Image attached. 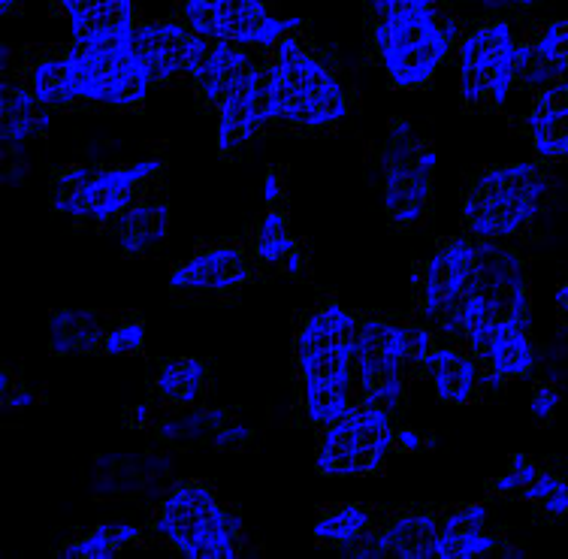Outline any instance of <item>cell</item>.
I'll return each instance as SVG.
<instances>
[{"mask_svg":"<svg viewBox=\"0 0 568 559\" xmlns=\"http://www.w3.org/2000/svg\"><path fill=\"white\" fill-rule=\"evenodd\" d=\"M357 336L361 321L336 299L308 312L296 327V378L303 415L315 427H329L361 403L357 394Z\"/></svg>","mask_w":568,"mask_h":559,"instance_id":"6da1fadb","label":"cell"},{"mask_svg":"<svg viewBox=\"0 0 568 559\" xmlns=\"http://www.w3.org/2000/svg\"><path fill=\"white\" fill-rule=\"evenodd\" d=\"M457 28L438 16V3L387 0L375 24V49L396 89H420L448 58Z\"/></svg>","mask_w":568,"mask_h":559,"instance_id":"7a4b0ae2","label":"cell"},{"mask_svg":"<svg viewBox=\"0 0 568 559\" xmlns=\"http://www.w3.org/2000/svg\"><path fill=\"white\" fill-rule=\"evenodd\" d=\"M152 532L182 557L233 559L240 557L242 517L209 481H179L158 505Z\"/></svg>","mask_w":568,"mask_h":559,"instance_id":"3957f363","label":"cell"},{"mask_svg":"<svg viewBox=\"0 0 568 559\" xmlns=\"http://www.w3.org/2000/svg\"><path fill=\"white\" fill-rule=\"evenodd\" d=\"M511 324H529V273L520 254L503 242L478 240L471 270L469 306L463 324V345L471 357Z\"/></svg>","mask_w":568,"mask_h":559,"instance_id":"277c9868","label":"cell"},{"mask_svg":"<svg viewBox=\"0 0 568 559\" xmlns=\"http://www.w3.org/2000/svg\"><path fill=\"white\" fill-rule=\"evenodd\" d=\"M547 176L538 164L490 166L463 200V224L471 240H511L541 212Z\"/></svg>","mask_w":568,"mask_h":559,"instance_id":"5b68a950","label":"cell"},{"mask_svg":"<svg viewBox=\"0 0 568 559\" xmlns=\"http://www.w3.org/2000/svg\"><path fill=\"white\" fill-rule=\"evenodd\" d=\"M273 73L275 119L284 124L327 128L348 115V98L339 79L291 33L273 45Z\"/></svg>","mask_w":568,"mask_h":559,"instance_id":"8992f818","label":"cell"},{"mask_svg":"<svg viewBox=\"0 0 568 559\" xmlns=\"http://www.w3.org/2000/svg\"><path fill=\"white\" fill-rule=\"evenodd\" d=\"M161 173V161L128 166H61L52 179V206L67 218L110 224Z\"/></svg>","mask_w":568,"mask_h":559,"instance_id":"52a82bcc","label":"cell"},{"mask_svg":"<svg viewBox=\"0 0 568 559\" xmlns=\"http://www.w3.org/2000/svg\"><path fill=\"white\" fill-rule=\"evenodd\" d=\"M133 37H136V31L70 43L67 55L77 70L79 100L106 103L115 110H128V106H136L145 100L152 79L136 58Z\"/></svg>","mask_w":568,"mask_h":559,"instance_id":"ba28073f","label":"cell"},{"mask_svg":"<svg viewBox=\"0 0 568 559\" xmlns=\"http://www.w3.org/2000/svg\"><path fill=\"white\" fill-rule=\"evenodd\" d=\"M394 445V415L378 406L357 403L348 415L321 429L315 466L329 478H363L382 469L384 457Z\"/></svg>","mask_w":568,"mask_h":559,"instance_id":"9c48e42d","label":"cell"},{"mask_svg":"<svg viewBox=\"0 0 568 559\" xmlns=\"http://www.w3.org/2000/svg\"><path fill=\"white\" fill-rule=\"evenodd\" d=\"M384 215L394 227H415L424 221L433 200L436 152L420 140L408 121H394L382 154Z\"/></svg>","mask_w":568,"mask_h":559,"instance_id":"30bf717a","label":"cell"},{"mask_svg":"<svg viewBox=\"0 0 568 559\" xmlns=\"http://www.w3.org/2000/svg\"><path fill=\"white\" fill-rule=\"evenodd\" d=\"M475 248H478V240L471 236L442 240L433 257L426 261L424 278L417 285L420 318L448 342H463Z\"/></svg>","mask_w":568,"mask_h":559,"instance_id":"8fae6325","label":"cell"},{"mask_svg":"<svg viewBox=\"0 0 568 559\" xmlns=\"http://www.w3.org/2000/svg\"><path fill=\"white\" fill-rule=\"evenodd\" d=\"M415 369L408 348V324L390 318L361 321L357 336V394L366 406L396 415L403 406L405 382Z\"/></svg>","mask_w":568,"mask_h":559,"instance_id":"7c38bea8","label":"cell"},{"mask_svg":"<svg viewBox=\"0 0 568 559\" xmlns=\"http://www.w3.org/2000/svg\"><path fill=\"white\" fill-rule=\"evenodd\" d=\"M517 40L508 22L475 28L459 43V94L469 110H499L514 85Z\"/></svg>","mask_w":568,"mask_h":559,"instance_id":"4fadbf2b","label":"cell"},{"mask_svg":"<svg viewBox=\"0 0 568 559\" xmlns=\"http://www.w3.org/2000/svg\"><path fill=\"white\" fill-rule=\"evenodd\" d=\"M182 16L194 33L254 49H273L294 24L275 19L263 0H185Z\"/></svg>","mask_w":568,"mask_h":559,"instance_id":"5bb4252c","label":"cell"},{"mask_svg":"<svg viewBox=\"0 0 568 559\" xmlns=\"http://www.w3.org/2000/svg\"><path fill=\"white\" fill-rule=\"evenodd\" d=\"M219 110V145L230 154L254 140L275 119V73L273 61L254 58V64L242 73L227 94L221 98Z\"/></svg>","mask_w":568,"mask_h":559,"instance_id":"9a60e30c","label":"cell"},{"mask_svg":"<svg viewBox=\"0 0 568 559\" xmlns=\"http://www.w3.org/2000/svg\"><path fill=\"white\" fill-rule=\"evenodd\" d=\"M257 257L252 248L240 242L227 245H209L191 254L185 264H179L170 273L173 291H200V294H221V291H240L252 285L257 275Z\"/></svg>","mask_w":568,"mask_h":559,"instance_id":"2e32d148","label":"cell"},{"mask_svg":"<svg viewBox=\"0 0 568 559\" xmlns=\"http://www.w3.org/2000/svg\"><path fill=\"white\" fill-rule=\"evenodd\" d=\"M490 511L487 505H459L448 508L438 517V559H469V557H490L496 550L517 557L520 550L505 545L503 538L493 536Z\"/></svg>","mask_w":568,"mask_h":559,"instance_id":"e0dca14e","label":"cell"},{"mask_svg":"<svg viewBox=\"0 0 568 559\" xmlns=\"http://www.w3.org/2000/svg\"><path fill=\"white\" fill-rule=\"evenodd\" d=\"M194 31L179 22H145L136 28L133 49L152 82H173L187 77Z\"/></svg>","mask_w":568,"mask_h":559,"instance_id":"ac0fdd59","label":"cell"},{"mask_svg":"<svg viewBox=\"0 0 568 559\" xmlns=\"http://www.w3.org/2000/svg\"><path fill=\"white\" fill-rule=\"evenodd\" d=\"M420 373L433 382L438 399L450 406H469L481 387L478 360L463 342H436L433 352L426 354Z\"/></svg>","mask_w":568,"mask_h":559,"instance_id":"d6986e66","label":"cell"},{"mask_svg":"<svg viewBox=\"0 0 568 559\" xmlns=\"http://www.w3.org/2000/svg\"><path fill=\"white\" fill-rule=\"evenodd\" d=\"M481 369V387H499L505 382L526 378L536 366V348L529 324H511L493 333V339L475 354Z\"/></svg>","mask_w":568,"mask_h":559,"instance_id":"ffe728a7","label":"cell"},{"mask_svg":"<svg viewBox=\"0 0 568 559\" xmlns=\"http://www.w3.org/2000/svg\"><path fill=\"white\" fill-rule=\"evenodd\" d=\"M115 233H119L121 252L131 257H142L164 245L170 233V206L158 191H152V182L121 212L115 221Z\"/></svg>","mask_w":568,"mask_h":559,"instance_id":"44dd1931","label":"cell"},{"mask_svg":"<svg viewBox=\"0 0 568 559\" xmlns=\"http://www.w3.org/2000/svg\"><path fill=\"white\" fill-rule=\"evenodd\" d=\"M562 79H568V19L545 28L532 43H517V70H514V82L536 89Z\"/></svg>","mask_w":568,"mask_h":559,"instance_id":"7402d4cb","label":"cell"},{"mask_svg":"<svg viewBox=\"0 0 568 559\" xmlns=\"http://www.w3.org/2000/svg\"><path fill=\"white\" fill-rule=\"evenodd\" d=\"M529 133L538 157L566 161L568 157V79L538 89L529 110Z\"/></svg>","mask_w":568,"mask_h":559,"instance_id":"603a6c76","label":"cell"},{"mask_svg":"<svg viewBox=\"0 0 568 559\" xmlns=\"http://www.w3.org/2000/svg\"><path fill=\"white\" fill-rule=\"evenodd\" d=\"M438 517L442 511H405V515H394L387 520L378 517L382 557H438Z\"/></svg>","mask_w":568,"mask_h":559,"instance_id":"cb8c5ba5","label":"cell"},{"mask_svg":"<svg viewBox=\"0 0 568 559\" xmlns=\"http://www.w3.org/2000/svg\"><path fill=\"white\" fill-rule=\"evenodd\" d=\"M49 106H43L31 85L24 82H3V103H0V133L7 149H22L24 143L37 140L49 128Z\"/></svg>","mask_w":568,"mask_h":559,"instance_id":"d4e9b609","label":"cell"},{"mask_svg":"<svg viewBox=\"0 0 568 559\" xmlns=\"http://www.w3.org/2000/svg\"><path fill=\"white\" fill-rule=\"evenodd\" d=\"M252 252L263 266H275L284 275L306 273V252L294 240V233L287 227V215L278 206H266L263 212L261 224L254 231Z\"/></svg>","mask_w":568,"mask_h":559,"instance_id":"484cf974","label":"cell"},{"mask_svg":"<svg viewBox=\"0 0 568 559\" xmlns=\"http://www.w3.org/2000/svg\"><path fill=\"white\" fill-rule=\"evenodd\" d=\"M73 24V40L136 31L133 0H58Z\"/></svg>","mask_w":568,"mask_h":559,"instance_id":"4316f807","label":"cell"},{"mask_svg":"<svg viewBox=\"0 0 568 559\" xmlns=\"http://www.w3.org/2000/svg\"><path fill=\"white\" fill-rule=\"evenodd\" d=\"M206 363L197 357H173L158 369L154 378V396L170 411L194 408L200 396L206 394Z\"/></svg>","mask_w":568,"mask_h":559,"instance_id":"83f0119b","label":"cell"},{"mask_svg":"<svg viewBox=\"0 0 568 559\" xmlns=\"http://www.w3.org/2000/svg\"><path fill=\"white\" fill-rule=\"evenodd\" d=\"M106 327L94 312H55L49 321V348L55 357H79V354L103 352Z\"/></svg>","mask_w":568,"mask_h":559,"instance_id":"f1b7e54d","label":"cell"},{"mask_svg":"<svg viewBox=\"0 0 568 559\" xmlns=\"http://www.w3.org/2000/svg\"><path fill=\"white\" fill-rule=\"evenodd\" d=\"M28 85L49 110H64V106L79 103L77 70H73V61L67 52L64 55H43L40 61H33Z\"/></svg>","mask_w":568,"mask_h":559,"instance_id":"f546056e","label":"cell"},{"mask_svg":"<svg viewBox=\"0 0 568 559\" xmlns=\"http://www.w3.org/2000/svg\"><path fill=\"white\" fill-rule=\"evenodd\" d=\"M230 417L224 408H182L164 417L154 436L164 441H179V445H191V441H212V436L219 433Z\"/></svg>","mask_w":568,"mask_h":559,"instance_id":"4dcf8cb0","label":"cell"},{"mask_svg":"<svg viewBox=\"0 0 568 559\" xmlns=\"http://www.w3.org/2000/svg\"><path fill=\"white\" fill-rule=\"evenodd\" d=\"M136 541H140V529L112 520V524H100L85 536L73 538L61 553L67 559H110Z\"/></svg>","mask_w":568,"mask_h":559,"instance_id":"1f68e13d","label":"cell"},{"mask_svg":"<svg viewBox=\"0 0 568 559\" xmlns=\"http://www.w3.org/2000/svg\"><path fill=\"white\" fill-rule=\"evenodd\" d=\"M378 517L366 505H336L333 511L321 515L315 524V541L342 550L354 538H361Z\"/></svg>","mask_w":568,"mask_h":559,"instance_id":"d6a6232c","label":"cell"},{"mask_svg":"<svg viewBox=\"0 0 568 559\" xmlns=\"http://www.w3.org/2000/svg\"><path fill=\"white\" fill-rule=\"evenodd\" d=\"M526 505H532L536 511L547 517V520H559L568 515V475H557V471H538V478L524 494H520Z\"/></svg>","mask_w":568,"mask_h":559,"instance_id":"836d02e7","label":"cell"},{"mask_svg":"<svg viewBox=\"0 0 568 559\" xmlns=\"http://www.w3.org/2000/svg\"><path fill=\"white\" fill-rule=\"evenodd\" d=\"M538 471L541 469L536 466V460H529L526 454H514L508 471L499 475V478H493V481L487 484V490L496 496H517V499H520V494H524L526 487L538 478Z\"/></svg>","mask_w":568,"mask_h":559,"instance_id":"e575fe53","label":"cell"},{"mask_svg":"<svg viewBox=\"0 0 568 559\" xmlns=\"http://www.w3.org/2000/svg\"><path fill=\"white\" fill-rule=\"evenodd\" d=\"M142 345H145V321L124 318L106 329L103 354H110V357H128V354L142 352Z\"/></svg>","mask_w":568,"mask_h":559,"instance_id":"d590c367","label":"cell"},{"mask_svg":"<svg viewBox=\"0 0 568 559\" xmlns=\"http://www.w3.org/2000/svg\"><path fill=\"white\" fill-rule=\"evenodd\" d=\"M559 403H562V394H559L557 384H538L536 390H532V399H529V411L536 420H550V417L557 415Z\"/></svg>","mask_w":568,"mask_h":559,"instance_id":"8d00e7d4","label":"cell"},{"mask_svg":"<svg viewBox=\"0 0 568 559\" xmlns=\"http://www.w3.org/2000/svg\"><path fill=\"white\" fill-rule=\"evenodd\" d=\"M254 439L252 427H245V424H240V420H227L224 427L212 436V448L215 450H240L242 445H248V441Z\"/></svg>","mask_w":568,"mask_h":559,"instance_id":"74e56055","label":"cell"},{"mask_svg":"<svg viewBox=\"0 0 568 559\" xmlns=\"http://www.w3.org/2000/svg\"><path fill=\"white\" fill-rule=\"evenodd\" d=\"M396 445H399V450H405V454H417V450L424 448V439L417 436L415 429H396Z\"/></svg>","mask_w":568,"mask_h":559,"instance_id":"f35d334b","label":"cell"},{"mask_svg":"<svg viewBox=\"0 0 568 559\" xmlns=\"http://www.w3.org/2000/svg\"><path fill=\"white\" fill-rule=\"evenodd\" d=\"M263 191H266V206H278V200H282V185H278V173H275V170L266 173Z\"/></svg>","mask_w":568,"mask_h":559,"instance_id":"ab89813d","label":"cell"},{"mask_svg":"<svg viewBox=\"0 0 568 559\" xmlns=\"http://www.w3.org/2000/svg\"><path fill=\"white\" fill-rule=\"evenodd\" d=\"M554 303H557V312L562 315V318L568 321V278L562 282V285L557 287V296H554Z\"/></svg>","mask_w":568,"mask_h":559,"instance_id":"60d3db41","label":"cell"},{"mask_svg":"<svg viewBox=\"0 0 568 559\" xmlns=\"http://www.w3.org/2000/svg\"><path fill=\"white\" fill-rule=\"evenodd\" d=\"M508 3H520V7H532V3H538V0H508Z\"/></svg>","mask_w":568,"mask_h":559,"instance_id":"b9f144b4","label":"cell"}]
</instances>
